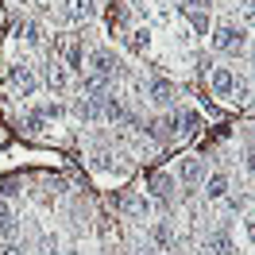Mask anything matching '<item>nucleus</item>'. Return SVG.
<instances>
[{
    "instance_id": "obj_1",
    "label": "nucleus",
    "mask_w": 255,
    "mask_h": 255,
    "mask_svg": "<svg viewBox=\"0 0 255 255\" xmlns=\"http://www.w3.org/2000/svg\"><path fill=\"white\" fill-rule=\"evenodd\" d=\"M213 47L217 50H244L248 47V31H240L232 23H221V27L213 31Z\"/></svg>"
},
{
    "instance_id": "obj_2",
    "label": "nucleus",
    "mask_w": 255,
    "mask_h": 255,
    "mask_svg": "<svg viewBox=\"0 0 255 255\" xmlns=\"http://www.w3.org/2000/svg\"><path fill=\"white\" fill-rule=\"evenodd\" d=\"M54 50L62 54L66 70H81L85 54H81V43H78V35H62V39H54Z\"/></svg>"
},
{
    "instance_id": "obj_3",
    "label": "nucleus",
    "mask_w": 255,
    "mask_h": 255,
    "mask_svg": "<svg viewBox=\"0 0 255 255\" xmlns=\"http://www.w3.org/2000/svg\"><path fill=\"white\" fill-rule=\"evenodd\" d=\"M8 81H12V89H16V93H23V97H31L35 89H39V78H35V70H31L27 62L12 66V74H8Z\"/></svg>"
},
{
    "instance_id": "obj_4",
    "label": "nucleus",
    "mask_w": 255,
    "mask_h": 255,
    "mask_svg": "<svg viewBox=\"0 0 255 255\" xmlns=\"http://www.w3.org/2000/svg\"><path fill=\"white\" fill-rule=\"evenodd\" d=\"M89 74H97V78H120V62H116V58H112L109 50H93V54H89Z\"/></svg>"
},
{
    "instance_id": "obj_5",
    "label": "nucleus",
    "mask_w": 255,
    "mask_h": 255,
    "mask_svg": "<svg viewBox=\"0 0 255 255\" xmlns=\"http://www.w3.org/2000/svg\"><path fill=\"white\" fill-rule=\"evenodd\" d=\"M147 97H151V101H155V105H162V109H166V105H174V97H178V89H174V85H170V81H162V78H155V81H151V85H147Z\"/></svg>"
},
{
    "instance_id": "obj_6",
    "label": "nucleus",
    "mask_w": 255,
    "mask_h": 255,
    "mask_svg": "<svg viewBox=\"0 0 255 255\" xmlns=\"http://www.w3.org/2000/svg\"><path fill=\"white\" fill-rule=\"evenodd\" d=\"M112 89L109 78H97V74H85V81H81V97H97V101H105Z\"/></svg>"
},
{
    "instance_id": "obj_7",
    "label": "nucleus",
    "mask_w": 255,
    "mask_h": 255,
    "mask_svg": "<svg viewBox=\"0 0 255 255\" xmlns=\"http://www.w3.org/2000/svg\"><path fill=\"white\" fill-rule=\"evenodd\" d=\"M232 89H236V74H232V70H213V93L217 97H228L232 93Z\"/></svg>"
},
{
    "instance_id": "obj_8",
    "label": "nucleus",
    "mask_w": 255,
    "mask_h": 255,
    "mask_svg": "<svg viewBox=\"0 0 255 255\" xmlns=\"http://www.w3.org/2000/svg\"><path fill=\"white\" fill-rule=\"evenodd\" d=\"M178 178H182V182H201V178H205V162L201 159H182V166H178Z\"/></svg>"
},
{
    "instance_id": "obj_9",
    "label": "nucleus",
    "mask_w": 255,
    "mask_h": 255,
    "mask_svg": "<svg viewBox=\"0 0 255 255\" xmlns=\"http://www.w3.org/2000/svg\"><path fill=\"white\" fill-rule=\"evenodd\" d=\"M47 85L54 89V93H62L66 85H70V70H66L62 62H50L47 66Z\"/></svg>"
},
{
    "instance_id": "obj_10",
    "label": "nucleus",
    "mask_w": 255,
    "mask_h": 255,
    "mask_svg": "<svg viewBox=\"0 0 255 255\" xmlns=\"http://www.w3.org/2000/svg\"><path fill=\"white\" fill-rule=\"evenodd\" d=\"M66 16H70V19L97 16V0H66Z\"/></svg>"
},
{
    "instance_id": "obj_11",
    "label": "nucleus",
    "mask_w": 255,
    "mask_h": 255,
    "mask_svg": "<svg viewBox=\"0 0 255 255\" xmlns=\"http://www.w3.org/2000/svg\"><path fill=\"white\" fill-rule=\"evenodd\" d=\"M151 240L159 244L162 252H174V228L166 221H159V224H151Z\"/></svg>"
},
{
    "instance_id": "obj_12",
    "label": "nucleus",
    "mask_w": 255,
    "mask_h": 255,
    "mask_svg": "<svg viewBox=\"0 0 255 255\" xmlns=\"http://www.w3.org/2000/svg\"><path fill=\"white\" fill-rule=\"evenodd\" d=\"M120 209H124L128 217H147V197L143 193H124V197H120Z\"/></svg>"
},
{
    "instance_id": "obj_13",
    "label": "nucleus",
    "mask_w": 255,
    "mask_h": 255,
    "mask_svg": "<svg viewBox=\"0 0 255 255\" xmlns=\"http://www.w3.org/2000/svg\"><path fill=\"white\" fill-rule=\"evenodd\" d=\"M81 120H101V101L97 97H78V105H74Z\"/></svg>"
},
{
    "instance_id": "obj_14",
    "label": "nucleus",
    "mask_w": 255,
    "mask_h": 255,
    "mask_svg": "<svg viewBox=\"0 0 255 255\" xmlns=\"http://www.w3.org/2000/svg\"><path fill=\"white\" fill-rule=\"evenodd\" d=\"M147 186H151V193H155L159 201H166V197H170V190H174V178H170V174H151V182H147Z\"/></svg>"
},
{
    "instance_id": "obj_15",
    "label": "nucleus",
    "mask_w": 255,
    "mask_h": 255,
    "mask_svg": "<svg viewBox=\"0 0 255 255\" xmlns=\"http://www.w3.org/2000/svg\"><path fill=\"white\" fill-rule=\"evenodd\" d=\"M147 47H151V35H147L143 27L128 31V50H131V54H147Z\"/></svg>"
},
{
    "instance_id": "obj_16",
    "label": "nucleus",
    "mask_w": 255,
    "mask_h": 255,
    "mask_svg": "<svg viewBox=\"0 0 255 255\" xmlns=\"http://www.w3.org/2000/svg\"><path fill=\"white\" fill-rule=\"evenodd\" d=\"M205 248H209V252H217V255H236V248H232V240H228V232H213Z\"/></svg>"
},
{
    "instance_id": "obj_17",
    "label": "nucleus",
    "mask_w": 255,
    "mask_h": 255,
    "mask_svg": "<svg viewBox=\"0 0 255 255\" xmlns=\"http://www.w3.org/2000/svg\"><path fill=\"white\" fill-rule=\"evenodd\" d=\"M174 131H178V120H174V116H162V120L151 124V135H155V139H170Z\"/></svg>"
},
{
    "instance_id": "obj_18",
    "label": "nucleus",
    "mask_w": 255,
    "mask_h": 255,
    "mask_svg": "<svg viewBox=\"0 0 255 255\" xmlns=\"http://www.w3.org/2000/svg\"><path fill=\"white\" fill-rule=\"evenodd\" d=\"M186 19H190V27L197 35H209V12H201V8H186Z\"/></svg>"
},
{
    "instance_id": "obj_19",
    "label": "nucleus",
    "mask_w": 255,
    "mask_h": 255,
    "mask_svg": "<svg viewBox=\"0 0 255 255\" xmlns=\"http://www.w3.org/2000/svg\"><path fill=\"white\" fill-rule=\"evenodd\" d=\"M174 120L182 124L178 131H186V135H190V131H197V124H201V116H197V112H190V109H186V112H174Z\"/></svg>"
},
{
    "instance_id": "obj_20",
    "label": "nucleus",
    "mask_w": 255,
    "mask_h": 255,
    "mask_svg": "<svg viewBox=\"0 0 255 255\" xmlns=\"http://www.w3.org/2000/svg\"><path fill=\"white\" fill-rule=\"evenodd\" d=\"M224 190H228V178H224V174H213L205 182V193H209V197H224Z\"/></svg>"
},
{
    "instance_id": "obj_21",
    "label": "nucleus",
    "mask_w": 255,
    "mask_h": 255,
    "mask_svg": "<svg viewBox=\"0 0 255 255\" xmlns=\"http://www.w3.org/2000/svg\"><path fill=\"white\" fill-rule=\"evenodd\" d=\"M19 35H23V39H27V43H39V39H43V27H39V23H35V19H27V23H23V27H19Z\"/></svg>"
},
{
    "instance_id": "obj_22",
    "label": "nucleus",
    "mask_w": 255,
    "mask_h": 255,
    "mask_svg": "<svg viewBox=\"0 0 255 255\" xmlns=\"http://www.w3.org/2000/svg\"><path fill=\"white\" fill-rule=\"evenodd\" d=\"M0 197H4V201H8V197H19V182L16 178H4V182H0Z\"/></svg>"
},
{
    "instance_id": "obj_23",
    "label": "nucleus",
    "mask_w": 255,
    "mask_h": 255,
    "mask_svg": "<svg viewBox=\"0 0 255 255\" xmlns=\"http://www.w3.org/2000/svg\"><path fill=\"white\" fill-rule=\"evenodd\" d=\"M39 116H43V120H58V116H62V105H58V101H50V105L39 109Z\"/></svg>"
},
{
    "instance_id": "obj_24",
    "label": "nucleus",
    "mask_w": 255,
    "mask_h": 255,
    "mask_svg": "<svg viewBox=\"0 0 255 255\" xmlns=\"http://www.w3.org/2000/svg\"><path fill=\"white\" fill-rule=\"evenodd\" d=\"M43 124H47V120H43L39 112H31V116H27V131H43Z\"/></svg>"
},
{
    "instance_id": "obj_25",
    "label": "nucleus",
    "mask_w": 255,
    "mask_h": 255,
    "mask_svg": "<svg viewBox=\"0 0 255 255\" xmlns=\"http://www.w3.org/2000/svg\"><path fill=\"white\" fill-rule=\"evenodd\" d=\"M43 255H70V252H62L54 240H47V244H43Z\"/></svg>"
},
{
    "instance_id": "obj_26",
    "label": "nucleus",
    "mask_w": 255,
    "mask_h": 255,
    "mask_svg": "<svg viewBox=\"0 0 255 255\" xmlns=\"http://www.w3.org/2000/svg\"><path fill=\"white\" fill-rule=\"evenodd\" d=\"M97 170H112V155H97Z\"/></svg>"
},
{
    "instance_id": "obj_27",
    "label": "nucleus",
    "mask_w": 255,
    "mask_h": 255,
    "mask_svg": "<svg viewBox=\"0 0 255 255\" xmlns=\"http://www.w3.org/2000/svg\"><path fill=\"white\" fill-rule=\"evenodd\" d=\"M0 255H23V248H16V244H0Z\"/></svg>"
},
{
    "instance_id": "obj_28",
    "label": "nucleus",
    "mask_w": 255,
    "mask_h": 255,
    "mask_svg": "<svg viewBox=\"0 0 255 255\" xmlns=\"http://www.w3.org/2000/svg\"><path fill=\"white\" fill-rule=\"evenodd\" d=\"M186 4H190V8H201V12H205V8L213 4V0H186Z\"/></svg>"
},
{
    "instance_id": "obj_29",
    "label": "nucleus",
    "mask_w": 255,
    "mask_h": 255,
    "mask_svg": "<svg viewBox=\"0 0 255 255\" xmlns=\"http://www.w3.org/2000/svg\"><path fill=\"white\" fill-rule=\"evenodd\" d=\"M8 213H12V209H8V201H4V197H0V221H4V217H8Z\"/></svg>"
},
{
    "instance_id": "obj_30",
    "label": "nucleus",
    "mask_w": 255,
    "mask_h": 255,
    "mask_svg": "<svg viewBox=\"0 0 255 255\" xmlns=\"http://www.w3.org/2000/svg\"><path fill=\"white\" fill-rule=\"evenodd\" d=\"M197 255H213V252H209V248H201V252H197Z\"/></svg>"
}]
</instances>
